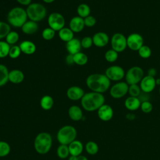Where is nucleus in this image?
Listing matches in <instances>:
<instances>
[{"label":"nucleus","mask_w":160,"mask_h":160,"mask_svg":"<svg viewBox=\"0 0 160 160\" xmlns=\"http://www.w3.org/2000/svg\"><path fill=\"white\" fill-rule=\"evenodd\" d=\"M86 84L91 91L103 94L110 88L111 81L104 74L94 73L88 76Z\"/></svg>","instance_id":"nucleus-1"},{"label":"nucleus","mask_w":160,"mask_h":160,"mask_svg":"<svg viewBox=\"0 0 160 160\" xmlns=\"http://www.w3.org/2000/svg\"><path fill=\"white\" fill-rule=\"evenodd\" d=\"M105 98L101 93L96 92H89L85 93L81 99L82 108L88 112L98 111V109L104 104Z\"/></svg>","instance_id":"nucleus-2"},{"label":"nucleus","mask_w":160,"mask_h":160,"mask_svg":"<svg viewBox=\"0 0 160 160\" xmlns=\"http://www.w3.org/2000/svg\"><path fill=\"white\" fill-rule=\"evenodd\" d=\"M26 11L21 7H14L8 12L7 20L8 24L14 28H21L28 21Z\"/></svg>","instance_id":"nucleus-3"},{"label":"nucleus","mask_w":160,"mask_h":160,"mask_svg":"<svg viewBox=\"0 0 160 160\" xmlns=\"http://www.w3.org/2000/svg\"><path fill=\"white\" fill-rule=\"evenodd\" d=\"M52 144V139L51 135L48 132H42L36 136L34 141V147L38 153L45 154L50 151Z\"/></svg>","instance_id":"nucleus-4"},{"label":"nucleus","mask_w":160,"mask_h":160,"mask_svg":"<svg viewBox=\"0 0 160 160\" xmlns=\"http://www.w3.org/2000/svg\"><path fill=\"white\" fill-rule=\"evenodd\" d=\"M77 136L76 128L71 125H65L61 127L57 132V139L60 144L69 145L74 141Z\"/></svg>","instance_id":"nucleus-5"},{"label":"nucleus","mask_w":160,"mask_h":160,"mask_svg":"<svg viewBox=\"0 0 160 160\" xmlns=\"http://www.w3.org/2000/svg\"><path fill=\"white\" fill-rule=\"evenodd\" d=\"M29 20L38 22L44 19L47 14V10L44 5L38 2H32L26 9Z\"/></svg>","instance_id":"nucleus-6"},{"label":"nucleus","mask_w":160,"mask_h":160,"mask_svg":"<svg viewBox=\"0 0 160 160\" xmlns=\"http://www.w3.org/2000/svg\"><path fill=\"white\" fill-rule=\"evenodd\" d=\"M144 71L142 68L138 66H134L130 68L125 74V80L128 85L138 84L143 77Z\"/></svg>","instance_id":"nucleus-7"},{"label":"nucleus","mask_w":160,"mask_h":160,"mask_svg":"<svg viewBox=\"0 0 160 160\" xmlns=\"http://www.w3.org/2000/svg\"><path fill=\"white\" fill-rule=\"evenodd\" d=\"M129 85L126 81H119L109 88V94L114 99H121L128 93Z\"/></svg>","instance_id":"nucleus-8"},{"label":"nucleus","mask_w":160,"mask_h":160,"mask_svg":"<svg viewBox=\"0 0 160 160\" xmlns=\"http://www.w3.org/2000/svg\"><path fill=\"white\" fill-rule=\"evenodd\" d=\"M111 46L118 53L123 52L128 48L126 37L121 32L114 33L111 38Z\"/></svg>","instance_id":"nucleus-9"},{"label":"nucleus","mask_w":160,"mask_h":160,"mask_svg":"<svg viewBox=\"0 0 160 160\" xmlns=\"http://www.w3.org/2000/svg\"><path fill=\"white\" fill-rule=\"evenodd\" d=\"M124 69L120 66L112 65L107 68L104 74L111 81L119 82L125 77Z\"/></svg>","instance_id":"nucleus-10"},{"label":"nucleus","mask_w":160,"mask_h":160,"mask_svg":"<svg viewBox=\"0 0 160 160\" xmlns=\"http://www.w3.org/2000/svg\"><path fill=\"white\" fill-rule=\"evenodd\" d=\"M48 23L49 28L55 31H59L64 28L65 19L61 13L54 12L49 15Z\"/></svg>","instance_id":"nucleus-11"},{"label":"nucleus","mask_w":160,"mask_h":160,"mask_svg":"<svg viewBox=\"0 0 160 160\" xmlns=\"http://www.w3.org/2000/svg\"><path fill=\"white\" fill-rule=\"evenodd\" d=\"M127 39V47L133 51H138L139 48L144 45V39L142 36L137 32H133L130 34Z\"/></svg>","instance_id":"nucleus-12"},{"label":"nucleus","mask_w":160,"mask_h":160,"mask_svg":"<svg viewBox=\"0 0 160 160\" xmlns=\"http://www.w3.org/2000/svg\"><path fill=\"white\" fill-rule=\"evenodd\" d=\"M139 84L141 91L146 93L151 92L156 86L155 78L149 76L148 75L144 76Z\"/></svg>","instance_id":"nucleus-13"},{"label":"nucleus","mask_w":160,"mask_h":160,"mask_svg":"<svg viewBox=\"0 0 160 160\" xmlns=\"http://www.w3.org/2000/svg\"><path fill=\"white\" fill-rule=\"evenodd\" d=\"M98 118L102 121H110L114 115V111L112 107L106 104L102 105L97 111Z\"/></svg>","instance_id":"nucleus-14"},{"label":"nucleus","mask_w":160,"mask_h":160,"mask_svg":"<svg viewBox=\"0 0 160 160\" xmlns=\"http://www.w3.org/2000/svg\"><path fill=\"white\" fill-rule=\"evenodd\" d=\"M92 38L93 44L98 48H103L109 42V37L108 34L102 31L95 33Z\"/></svg>","instance_id":"nucleus-15"},{"label":"nucleus","mask_w":160,"mask_h":160,"mask_svg":"<svg viewBox=\"0 0 160 160\" xmlns=\"http://www.w3.org/2000/svg\"><path fill=\"white\" fill-rule=\"evenodd\" d=\"M84 94V90L81 87L77 86L69 87L66 91L67 97L72 101L81 100Z\"/></svg>","instance_id":"nucleus-16"},{"label":"nucleus","mask_w":160,"mask_h":160,"mask_svg":"<svg viewBox=\"0 0 160 160\" xmlns=\"http://www.w3.org/2000/svg\"><path fill=\"white\" fill-rule=\"evenodd\" d=\"M84 26V19L78 16L72 18L69 23V28L73 32H80L83 30Z\"/></svg>","instance_id":"nucleus-17"},{"label":"nucleus","mask_w":160,"mask_h":160,"mask_svg":"<svg viewBox=\"0 0 160 160\" xmlns=\"http://www.w3.org/2000/svg\"><path fill=\"white\" fill-rule=\"evenodd\" d=\"M66 48L69 54L74 55L81 51L82 48L81 41L78 39L74 38L66 42Z\"/></svg>","instance_id":"nucleus-18"},{"label":"nucleus","mask_w":160,"mask_h":160,"mask_svg":"<svg viewBox=\"0 0 160 160\" xmlns=\"http://www.w3.org/2000/svg\"><path fill=\"white\" fill-rule=\"evenodd\" d=\"M141 103V102L138 98L129 96L124 101V106L128 110L134 111L140 108Z\"/></svg>","instance_id":"nucleus-19"},{"label":"nucleus","mask_w":160,"mask_h":160,"mask_svg":"<svg viewBox=\"0 0 160 160\" xmlns=\"http://www.w3.org/2000/svg\"><path fill=\"white\" fill-rule=\"evenodd\" d=\"M70 155L78 156L83 151L84 146L82 142L79 140L75 139L68 145Z\"/></svg>","instance_id":"nucleus-20"},{"label":"nucleus","mask_w":160,"mask_h":160,"mask_svg":"<svg viewBox=\"0 0 160 160\" xmlns=\"http://www.w3.org/2000/svg\"><path fill=\"white\" fill-rule=\"evenodd\" d=\"M21 52L26 55H31L36 51V44L31 41L25 40L22 41L19 45Z\"/></svg>","instance_id":"nucleus-21"},{"label":"nucleus","mask_w":160,"mask_h":160,"mask_svg":"<svg viewBox=\"0 0 160 160\" xmlns=\"http://www.w3.org/2000/svg\"><path fill=\"white\" fill-rule=\"evenodd\" d=\"M24 79L23 72L19 69H12L9 72V81L13 84H20Z\"/></svg>","instance_id":"nucleus-22"},{"label":"nucleus","mask_w":160,"mask_h":160,"mask_svg":"<svg viewBox=\"0 0 160 160\" xmlns=\"http://www.w3.org/2000/svg\"><path fill=\"white\" fill-rule=\"evenodd\" d=\"M68 115L70 119L74 121H80L83 118V112L81 108L76 105H72L69 107Z\"/></svg>","instance_id":"nucleus-23"},{"label":"nucleus","mask_w":160,"mask_h":160,"mask_svg":"<svg viewBox=\"0 0 160 160\" xmlns=\"http://www.w3.org/2000/svg\"><path fill=\"white\" fill-rule=\"evenodd\" d=\"M22 32L25 34L31 35L36 32L38 29V24L37 22L28 20L21 28Z\"/></svg>","instance_id":"nucleus-24"},{"label":"nucleus","mask_w":160,"mask_h":160,"mask_svg":"<svg viewBox=\"0 0 160 160\" xmlns=\"http://www.w3.org/2000/svg\"><path fill=\"white\" fill-rule=\"evenodd\" d=\"M58 36L61 40L68 42L74 38V32L69 28H63L58 31Z\"/></svg>","instance_id":"nucleus-25"},{"label":"nucleus","mask_w":160,"mask_h":160,"mask_svg":"<svg viewBox=\"0 0 160 160\" xmlns=\"http://www.w3.org/2000/svg\"><path fill=\"white\" fill-rule=\"evenodd\" d=\"M54 105V99L49 95L42 96L40 100V106L42 109L46 111L50 110Z\"/></svg>","instance_id":"nucleus-26"},{"label":"nucleus","mask_w":160,"mask_h":160,"mask_svg":"<svg viewBox=\"0 0 160 160\" xmlns=\"http://www.w3.org/2000/svg\"><path fill=\"white\" fill-rule=\"evenodd\" d=\"M9 72L6 66L0 64V87L6 85L9 81Z\"/></svg>","instance_id":"nucleus-27"},{"label":"nucleus","mask_w":160,"mask_h":160,"mask_svg":"<svg viewBox=\"0 0 160 160\" xmlns=\"http://www.w3.org/2000/svg\"><path fill=\"white\" fill-rule=\"evenodd\" d=\"M73 59L74 64L79 66H84L87 64L88 57L86 54L80 51L73 55Z\"/></svg>","instance_id":"nucleus-28"},{"label":"nucleus","mask_w":160,"mask_h":160,"mask_svg":"<svg viewBox=\"0 0 160 160\" xmlns=\"http://www.w3.org/2000/svg\"><path fill=\"white\" fill-rule=\"evenodd\" d=\"M77 13L78 16L84 19L90 15L91 8L87 4H80L77 8Z\"/></svg>","instance_id":"nucleus-29"},{"label":"nucleus","mask_w":160,"mask_h":160,"mask_svg":"<svg viewBox=\"0 0 160 160\" xmlns=\"http://www.w3.org/2000/svg\"><path fill=\"white\" fill-rule=\"evenodd\" d=\"M56 153L58 156L61 159H66L69 156V150L68 145L60 144L56 150Z\"/></svg>","instance_id":"nucleus-30"},{"label":"nucleus","mask_w":160,"mask_h":160,"mask_svg":"<svg viewBox=\"0 0 160 160\" xmlns=\"http://www.w3.org/2000/svg\"><path fill=\"white\" fill-rule=\"evenodd\" d=\"M85 150L89 154L95 155L99 151V146L96 142L90 141L86 144Z\"/></svg>","instance_id":"nucleus-31"},{"label":"nucleus","mask_w":160,"mask_h":160,"mask_svg":"<svg viewBox=\"0 0 160 160\" xmlns=\"http://www.w3.org/2000/svg\"><path fill=\"white\" fill-rule=\"evenodd\" d=\"M6 41L11 46L15 45L16 43L19 41V34L14 31H11L5 38Z\"/></svg>","instance_id":"nucleus-32"},{"label":"nucleus","mask_w":160,"mask_h":160,"mask_svg":"<svg viewBox=\"0 0 160 160\" xmlns=\"http://www.w3.org/2000/svg\"><path fill=\"white\" fill-rule=\"evenodd\" d=\"M11 46L5 41H0V58H5L9 55Z\"/></svg>","instance_id":"nucleus-33"},{"label":"nucleus","mask_w":160,"mask_h":160,"mask_svg":"<svg viewBox=\"0 0 160 160\" xmlns=\"http://www.w3.org/2000/svg\"><path fill=\"white\" fill-rule=\"evenodd\" d=\"M139 56L142 59H148L152 54L151 49L147 45H142L138 51Z\"/></svg>","instance_id":"nucleus-34"},{"label":"nucleus","mask_w":160,"mask_h":160,"mask_svg":"<svg viewBox=\"0 0 160 160\" xmlns=\"http://www.w3.org/2000/svg\"><path fill=\"white\" fill-rule=\"evenodd\" d=\"M104 58L109 62H114L118 58V52L112 49H108L104 54Z\"/></svg>","instance_id":"nucleus-35"},{"label":"nucleus","mask_w":160,"mask_h":160,"mask_svg":"<svg viewBox=\"0 0 160 160\" xmlns=\"http://www.w3.org/2000/svg\"><path fill=\"white\" fill-rule=\"evenodd\" d=\"M11 31V26L8 23L0 21V41L5 38Z\"/></svg>","instance_id":"nucleus-36"},{"label":"nucleus","mask_w":160,"mask_h":160,"mask_svg":"<svg viewBox=\"0 0 160 160\" xmlns=\"http://www.w3.org/2000/svg\"><path fill=\"white\" fill-rule=\"evenodd\" d=\"M11 151V147L9 143L4 141H0V158L7 156Z\"/></svg>","instance_id":"nucleus-37"},{"label":"nucleus","mask_w":160,"mask_h":160,"mask_svg":"<svg viewBox=\"0 0 160 160\" xmlns=\"http://www.w3.org/2000/svg\"><path fill=\"white\" fill-rule=\"evenodd\" d=\"M141 92H142V91L141 89V88L138 84L129 85L128 94H129V96L138 98L139 96L140 95V94L141 93Z\"/></svg>","instance_id":"nucleus-38"},{"label":"nucleus","mask_w":160,"mask_h":160,"mask_svg":"<svg viewBox=\"0 0 160 160\" xmlns=\"http://www.w3.org/2000/svg\"><path fill=\"white\" fill-rule=\"evenodd\" d=\"M56 31L51 29V28H46L44 29V30L42 32V37L46 41H49L52 39L55 36V32Z\"/></svg>","instance_id":"nucleus-39"},{"label":"nucleus","mask_w":160,"mask_h":160,"mask_svg":"<svg viewBox=\"0 0 160 160\" xmlns=\"http://www.w3.org/2000/svg\"><path fill=\"white\" fill-rule=\"evenodd\" d=\"M21 52H21L19 46L13 45V46H11V48H10L8 56L11 59H16V58H19V56H20Z\"/></svg>","instance_id":"nucleus-40"},{"label":"nucleus","mask_w":160,"mask_h":160,"mask_svg":"<svg viewBox=\"0 0 160 160\" xmlns=\"http://www.w3.org/2000/svg\"><path fill=\"white\" fill-rule=\"evenodd\" d=\"M140 108L144 113L148 114V113H150L152 111L153 106L149 101H146L141 102Z\"/></svg>","instance_id":"nucleus-41"},{"label":"nucleus","mask_w":160,"mask_h":160,"mask_svg":"<svg viewBox=\"0 0 160 160\" xmlns=\"http://www.w3.org/2000/svg\"><path fill=\"white\" fill-rule=\"evenodd\" d=\"M81 47L84 49H89L93 44L92 38L90 36H85L81 41Z\"/></svg>","instance_id":"nucleus-42"},{"label":"nucleus","mask_w":160,"mask_h":160,"mask_svg":"<svg viewBox=\"0 0 160 160\" xmlns=\"http://www.w3.org/2000/svg\"><path fill=\"white\" fill-rule=\"evenodd\" d=\"M84 22L85 26L88 28H91L96 24V19L94 16L89 15L88 17L84 18Z\"/></svg>","instance_id":"nucleus-43"},{"label":"nucleus","mask_w":160,"mask_h":160,"mask_svg":"<svg viewBox=\"0 0 160 160\" xmlns=\"http://www.w3.org/2000/svg\"><path fill=\"white\" fill-rule=\"evenodd\" d=\"M65 61H66V64H69V65H71L72 64H74V59H73V55L70 54L67 55L66 58H65Z\"/></svg>","instance_id":"nucleus-44"},{"label":"nucleus","mask_w":160,"mask_h":160,"mask_svg":"<svg viewBox=\"0 0 160 160\" xmlns=\"http://www.w3.org/2000/svg\"><path fill=\"white\" fill-rule=\"evenodd\" d=\"M157 74V70L154 68H151L148 70V74L149 76L155 78L156 75Z\"/></svg>","instance_id":"nucleus-45"},{"label":"nucleus","mask_w":160,"mask_h":160,"mask_svg":"<svg viewBox=\"0 0 160 160\" xmlns=\"http://www.w3.org/2000/svg\"><path fill=\"white\" fill-rule=\"evenodd\" d=\"M17 2L23 6H29L31 4L32 0H16Z\"/></svg>","instance_id":"nucleus-46"},{"label":"nucleus","mask_w":160,"mask_h":160,"mask_svg":"<svg viewBox=\"0 0 160 160\" xmlns=\"http://www.w3.org/2000/svg\"><path fill=\"white\" fill-rule=\"evenodd\" d=\"M126 117V118L128 120H133L136 118L135 115L134 114H132V113H128V114H127Z\"/></svg>","instance_id":"nucleus-47"},{"label":"nucleus","mask_w":160,"mask_h":160,"mask_svg":"<svg viewBox=\"0 0 160 160\" xmlns=\"http://www.w3.org/2000/svg\"><path fill=\"white\" fill-rule=\"evenodd\" d=\"M77 160H88V159L87 158V157H86L84 155H79L78 156L77 158Z\"/></svg>","instance_id":"nucleus-48"},{"label":"nucleus","mask_w":160,"mask_h":160,"mask_svg":"<svg viewBox=\"0 0 160 160\" xmlns=\"http://www.w3.org/2000/svg\"><path fill=\"white\" fill-rule=\"evenodd\" d=\"M77 158H78V156L70 155L68 158V160H77Z\"/></svg>","instance_id":"nucleus-49"},{"label":"nucleus","mask_w":160,"mask_h":160,"mask_svg":"<svg viewBox=\"0 0 160 160\" xmlns=\"http://www.w3.org/2000/svg\"><path fill=\"white\" fill-rule=\"evenodd\" d=\"M45 3H48V4H50L52 3V2H54L55 0H42Z\"/></svg>","instance_id":"nucleus-50"},{"label":"nucleus","mask_w":160,"mask_h":160,"mask_svg":"<svg viewBox=\"0 0 160 160\" xmlns=\"http://www.w3.org/2000/svg\"><path fill=\"white\" fill-rule=\"evenodd\" d=\"M156 84L160 86V78L156 79Z\"/></svg>","instance_id":"nucleus-51"},{"label":"nucleus","mask_w":160,"mask_h":160,"mask_svg":"<svg viewBox=\"0 0 160 160\" xmlns=\"http://www.w3.org/2000/svg\"><path fill=\"white\" fill-rule=\"evenodd\" d=\"M159 94H160V87H159Z\"/></svg>","instance_id":"nucleus-52"},{"label":"nucleus","mask_w":160,"mask_h":160,"mask_svg":"<svg viewBox=\"0 0 160 160\" xmlns=\"http://www.w3.org/2000/svg\"><path fill=\"white\" fill-rule=\"evenodd\" d=\"M159 78H160V73H159Z\"/></svg>","instance_id":"nucleus-53"},{"label":"nucleus","mask_w":160,"mask_h":160,"mask_svg":"<svg viewBox=\"0 0 160 160\" xmlns=\"http://www.w3.org/2000/svg\"><path fill=\"white\" fill-rule=\"evenodd\" d=\"M0 96H1V93H0Z\"/></svg>","instance_id":"nucleus-54"}]
</instances>
